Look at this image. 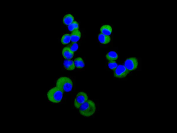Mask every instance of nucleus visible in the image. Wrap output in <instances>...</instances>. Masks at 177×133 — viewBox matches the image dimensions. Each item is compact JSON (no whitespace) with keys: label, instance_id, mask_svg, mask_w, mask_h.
Listing matches in <instances>:
<instances>
[{"label":"nucleus","instance_id":"obj_18","mask_svg":"<svg viewBox=\"0 0 177 133\" xmlns=\"http://www.w3.org/2000/svg\"><path fill=\"white\" fill-rule=\"evenodd\" d=\"M108 65L111 69L114 71L117 67L118 65L115 61H111L108 63Z\"/></svg>","mask_w":177,"mask_h":133},{"label":"nucleus","instance_id":"obj_8","mask_svg":"<svg viewBox=\"0 0 177 133\" xmlns=\"http://www.w3.org/2000/svg\"><path fill=\"white\" fill-rule=\"evenodd\" d=\"M70 35L72 43H76L80 39L81 34L80 30H77L72 32Z\"/></svg>","mask_w":177,"mask_h":133},{"label":"nucleus","instance_id":"obj_13","mask_svg":"<svg viewBox=\"0 0 177 133\" xmlns=\"http://www.w3.org/2000/svg\"><path fill=\"white\" fill-rule=\"evenodd\" d=\"M74 62L75 67L77 68H82L85 66L84 61L80 57H78L76 58L74 61Z\"/></svg>","mask_w":177,"mask_h":133},{"label":"nucleus","instance_id":"obj_11","mask_svg":"<svg viewBox=\"0 0 177 133\" xmlns=\"http://www.w3.org/2000/svg\"><path fill=\"white\" fill-rule=\"evenodd\" d=\"M98 39L100 43L103 44L109 43L111 40L110 36L104 35L101 33L98 36Z\"/></svg>","mask_w":177,"mask_h":133},{"label":"nucleus","instance_id":"obj_6","mask_svg":"<svg viewBox=\"0 0 177 133\" xmlns=\"http://www.w3.org/2000/svg\"><path fill=\"white\" fill-rule=\"evenodd\" d=\"M129 72L123 65H118L113 71L114 76L119 78L126 77L129 73Z\"/></svg>","mask_w":177,"mask_h":133},{"label":"nucleus","instance_id":"obj_10","mask_svg":"<svg viewBox=\"0 0 177 133\" xmlns=\"http://www.w3.org/2000/svg\"><path fill=\"white\" fill-rule=\"evenodd\" d=\"M63 65L64 68L68 70H72L75 68L74 62L71 60H66L64 61Z\"/></svg>","mask_w":177,"mask_h":133},{"label":"nucleus","instance_id":"obj_15","mask_svg":"<svg viewBox=\"0 0 177 133\" xmlns=\"http://www.w3.org/2000/svg\"><path fill=\"white\" fill-rule=\"evenodd\" d=\"M68 28L69 31L72 32L75 30H78L79 28V25L77 22L74 21L72 24L68 25Z\"/></svg>","mask_w":177,"mask_h":133},{"label":"nucleus","instance_id":"obj_1","mask_svg":"<svg viewBox=\"0 0 177 133\" xmlns=\"http://www.w3.org/2000/svg\"><path fill=\"white\" fill-rule=\"evenodd\" d=\"M64 91L61 88L56 86L51 89L47 94L48 98L52 103H60L62 99Z\"/></svg>","mask_w":177,"mask_h":133},{"label":"nucleus","instance_id":"obj_12","mask_svg":"<svg viewBox=\"0 0 177 133\" xmlns=\"http://www.w3.org/2000/svg\"><path fill=\"white\" fill-rule=\"evenodd\" d=\"M74 21V17L71 14L66 15L63 19V22L66 25H69Z\"/></svg>","mask_w":177,"mask_h":133},{"label":"nucleus","instance_id":"obj_17","mask_svg":"<svg viewBox=\"0 0 177 133\" xmlns=\"http://www.w3.org/2000/svg\"><path fill=\"white\" fill-rule=\"evenodd\" d=\"M72 52L74 53L78 48V45L76 43H72L68 47Z\"/></svg>","mask_w":177,"mask_h":133},{"label":"nucleus","instance_id":"obj_9","mask_svg":"<svg viewBox=\"0 0 177 133\" xmlns=\"http://www.w3.org/2000/svg\"><path fill=\"white\" fill-rule=\"evenodd\" d=\"M100 31L101 33L109 36L112 33V28L111 26L109 25H105L101 27Z\"/></svg>","mask_w":177,"mask_h":133},{"label":"nucleus","instance_id":"obj_4","mask_svg":"<svg viewBox=\"0 0 177 133\" xmlns=\"http://www.w3.org/2000/svg\"><path fill=\"white\" fill-rule=\"evenodd\" d=\"M139 64L138 60L135 57H130L125 61L124 66L130 72L136 70Z\"/></svg>","mask_w":177,"mask_h":133},{"label":"nucleus","instance_id":"obj_5","mask_svg":"<svg viewBox=\"0 0 177 133\" xmlns=\"http://www.w3.org/2000/svg\"><path fill=\"white\" fill-rule=\"evenodd\" d=\"M88 100L87 95L83 92H80L77 95L74 101V105L76 109Z\"/></svg>","mask_w":177,"mask_h":133},{"label":"nucleus","instance_id":"obj_16","mask_svg":"<svg viewBox=\"0 0 177 133\" xmlns=\"http://www.w3.org/2000/svg\"><path fill=\"white\" fill-rule=\"evenodd\" d=\"M71 41V35L66 34L64 35L61 39V42L63 45H67Z\"/></svg>","mask_w":177,"mask_h":133},{"label":"nucleus","instance_id":"obj_2","mask_svg":"<svg viewBox=\"0 0 177 133\" xmlns=\"http://www.w3.org/2000/svg\"><path fill=\"white\" fill-rule=\"evenodd\" d=\"M79 112L82 116L89 117L95 113L96 107L94 102L90 100H88L80 107Z\"/></svg>","mask_w":177,"mask_h":133},{"label":"nucleus","instance_id":"obj_14","mask_svg":"<svg viewBox=\"0 0 177 133\" xmlns=\"http://www.w3.org/2000/svg\"><path fill=\"white\" fill-rule=\"evenodd\" d=\"M106 57L107 59L110 61H115L117 60L119 56L114 51H111L107 54Z\"/></svg>","mask_w":177,"mask_h":133},{"label":"nucleus","instance_id":"obj_7","mask_svg":"<svg viewBox=\"0 0 177 133\" xmlns=\"http://www.w3.org/2000/svg\"><path fill=\"white\" fill-rule=\"evenodd\" d=\"M74 53L72 52L67 47H64L62 51V55L67 60H70L74 56Z\"/></svg>","mask_w":177,"mask_h":133},{"label":"nucleus","instance_id":"obj_3","mask_svg":"<svg viewBox=\"0 0 177 133\" xmlns=\"http://www.w3.org/2000/svg\"><path fill=\"white\" fill-rule=\"evenodd\" d=\"M56 86L61 88L64 92H69L72 90L73 83L72 80L70 78L62 77L57 80Z\"/></svg>","mask_w":177,"mask_h":133}]
</instances>
